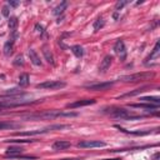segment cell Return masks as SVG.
I'll list each match as a JSON object with an SVG mask.
<instances>
[{
    "label": "cell",
    "instance_id": "14",
    "mask_svg": "<svg viewBox=\"0 0 160 160\" xmlns=\"http://www.w3.org/2000/svg\"><path fill=\"white\" fill-rule=\"evenodd\" d=\"M146 89H148V86H141V88H138V89H135L134 91H129V93H125V94H123V95H120V99H124V98H130V96L139 95V94H141V93L146 91Z\"/></svg>",
    "mask_w": 160,
    "mask_h": 160
},
{
    "label": "cell",
    "instance_id": "24",
    "mask_svg": "<svg viewBox=\"0 0 160 160\" xmlns=\"http://www.w3.org/2000/svg\"><path fill=\"white\" fill-rule=\"evenodd\" d=\"M18 24H19V20H18L16 16H13V18L9 19V28H10L11 31H15L16 30Z\"/></svg>",
    "mask_w": 160,
    "mask_h": 160
},
{
    "label": "cell",
    "instance_id": "9",
    "mask_svg": "<svg viewBox=\"0 0 160 160\" xmlns=\"http://www.w3.org/2000/svg\"><path fill=\"white\" fill-rule=\"evenodd\" d=\"M131 108H139V109H145L146 111H158L159 105L150 104V103H139V104H130Z\"/></svg>",
    "mask_w": 160,
    "mask_h": 160
},
{
    "label": "cell",
    "instance_id": "20",
    "mask_svg": "<svg viewBox=\"0 0 160 160\" xmlns=\"http://www.w3.org/2000/svg\"><path fill=\"white\" fill-rule=\"evenodd\" d=\"M140 100H143L144 103H150V104H155V105L160 104V98H158V96H143V98H140Z\"/></svg>",
    "mask_w": 160,
    "mask_h": 160
},
{
    "label": "cell",
    "instance_id": "31",
    "mask_svg": "<svg viewBox=\"0 0 160 160\" xmlns=\"http://www.w3.org/2000/svg\"><path fill=\"white\" fill-rule=\"evenodd\" d=\"M61 160H83L82 158H69V159H61Z\"/></svg>",
    "mask_w": 160,
    "mask_h": 160
},
{
    "label": "cell",
    "instance_id": "27",
    "mask_svg": "<svg viewBox=\"0 0 160 160\" xmlns=\"http://www.w3.org/2000/svg\"><path fill=\"white\" fill-rule=\"evenodd\" d=\"M35 29H36V31H38V33H40L42 35H44V34H45L44 28H43V26L40 25V24H36V25H35Z\"/></svg>",
    "mask_w": 160,
    "mask_h": 160
},
{
    "label": "cell",
    "instance_id": "33",
    "mask_svg": "<svg viewBox=\"0 0 160 160\" xmlns=\"http://www.w3.org/2000/svg\"><path fill=\"white\" fill-rule=\"evenodd\" d=\"M105 160H122L120 158H115V159H105Z\"/></svg>",
    "mask_w": 160,
    "mask_h": 160
},
{
    "label": "cell",
    "instance_id": "17",
    "mask_svg": "<svg viewBox=\"0 0 160 160\" xmlns=\"http://www.w3.org/2000/svg\"><path fill=\"white\" fill-rule=\"evenodd\" d=\"M24 151V149L21 146H10V148L6 149V155H20Z\"/></svg>",
    "mask_w": 160,
    "mask_h": 160
},
{
    "label": "cell",
    "instance_id": "18",
    "mask_svg": "<svg viewBox=\"0 0 160 160\" xmlns=\"http://www.w3.org/2000/svg\"><path fill=\"white\" fill-rule=\"evenodd\" d=\"M43 54H44L45 60H46L49 64H51V65H54V64H55V61H54V56H53L51 51H50L48 48H44V49H43Z\"/></svg>",
    "mask_w": 160,
    "mask_h": 160
},
{
    "label": "cell",
    "instance_id": "3",
    "mask_svg": "<svg viewBox=\"0 0 160 160\" xmlns=\"http://www.w3.org/2000/svg\"><path fill=\"white\" fill-rule=\"evenodd\" d=\"M105 113H109L114 118L124 119V120H134V119H141V118H144V115H134L130 110H125L123 108H111L110 111H105Z\"/></svg>",
    "mask_w": 160,
    "mask_h": 160
},
{
    "label": "cell",
    "instance_id": "19",
    "mask_svg": "<svg viewBox=\"0 0 160 160\" xmlns=\"http://www.w3.org/2000/svg\"><path fill=\"white\" fill-rule=\"evenodd\" d=\"M71 51H73V54H74L76 58H83V55H84V49L80 46V45H74V46H71Z\"/></svg>",
    "mask_w": 160,
    "mask_h": 160
},
{
    "label": "cell",
    "instance_id": "16",
    "mask_svg": "<svg viewBox=\"0 0 160 160\" xmlns=\"http://www.w3.org/2000/svg\"><path fill=\"white\" fill-rule=\"evenodd\" d=\"M3 50H4V54L6 56H10L13 54V51H14V42H13V40L6 42L5 45H4V48H3Z\"/></svg>",
    "mask_w": 160,
    "mask_h": 160
},
{
    "label": "cell",
    "instance_id": "2",
    "mask_svg": "<svg viewBox=\"0 0 160 160\" xmlns=\"http://www.w3.org/2000/svg\"><path fill=\"white\" fill-rule=\"evenodd\" d=\"M153 76H154L153 71H144V73H136V74H131V75H123V76H120L118 80L124 82V83H136V82L149 80Z\"/></svg>",
    "mask_w": 160,
    "mask_h": 160
},
{
    "label": "cell",
    "instance_id": "34",
    "mask_svg": "<svg viewBox=\"0 0 160 160\" xmlns=\"http://www.w3.org/2000/svg\"><path fill=\"white\" fill-rule=\"evenodd\" d=\"M3 113V108H0V114H2Z\"/></svg>",
    "mask_w": 160,
    "mask_h": 160
},
{
    "label": "cell",
    "instance_id": "25",
    "mask_svg": "<svg viewBox=\"0 0 160 160\" xmlns=\"http://www.w3.org/2000/svg\"><path fill=\"white\" fill-rule=\"evenodd\" d=\"M8 143H16V144H23V143H34L35 140L33 139H11V140H6Z\"/></svg>",
    "mask_w": 160,
    "mask_h": 160
},
{
    "label": "cell",
    "instance_id": "26",
    "mask_svg": "<svg viewBox=\"0 0 160 160\" xmlns=\"http://www.w3.org/2000/svg\"><path fill=\"white\" fill-rule=\"evenodd\" d=\"M128 4H129L128 0H124V2H118V3H116V5H115V13L120 11V10H122L125 5H128Z\"/></svg>",
    "mask_w": 160,
    "mask_h": 160
},
{
    "label": "cell",
    "instance_id": "12",
    "mask_svg": "<svg viewBox=\"0 0 160 160\" xmlns=\"http://www.w3.org/2000/svg\"><path fill=\"white\" fill-rule=\"evenodd\" d=\"M28 54H29L30 61H31L34 65H36V66H42V60H40V56L36 54V51H35L34 49H29Z\"/></svg>",
    "mask_w": 160,
    "mask_h": 160
},
{
    "label": "cell",
    "instance_id": "4",
    "mask_svg": "<svg viewBox=\"0 0 160 160\" xmlns=\"http://www.w3.org/2000/svg\"><path fill=\"white\" fill-rule=\"evenodd\" d=\"M66 86V83L60 82V80H48V82L40 83L36 85L38 89H48V90H58Z\"/></svg>",
    "mask_w": 160,
    "mask_h": 160
},
{
    "label": "cell",
    "instance_id": "15",
    "mask_svg": "<svg viewBox=\"0 0 160 160\" xmlns=\"http://www.w3.org/2000/svg\"><path fill=\"white\" fill-rule=\"evenodd\" d=\"M20 128V124L13 123V122H0V130H6V129H16Z\"/></svg>",
    "mask_w": 160,
    "mask_h": 160
},
{
    "label": "cell",
    "instance_id": "6",
    "mask_svg": "<svg viewBox=\"0 0 160 160\" xmlns=\"http://www.w3.org/2000/svg\"><path fill=\"white\" fill-rule=\"evenodd\" d=\"M106 144L100 140H85L78 143V148H103Z\"/></svg>",
    "mask_w": 160,
    "mask_h": 160
},
{
    "label": "cell",
    "instance_id": "22",
    "mask_svg": "<svg viewBox=\"0 0 160 160\" xmlns=\"http://www.w3.org/2000/svg\"><path fill=\"white\" fill-rule=\"evenodd\" d=\"M29 83H30V79H29L28 74H21L19 76V85L20 86H26V85H29Z\"/></svg>",
    "mask_w": 160,
    "mask_h": 160
},
{
    "label": "cell",
    "instance_id": "1",
    "mask_svg": "<svg viewBox=\"0 0 160 160\" xmlns=\"http://www.w3.org/2000/svg\"><path fill=\"white\" fill-rule=\"evenodd\" d=\"M76 113H61V111H56V110H48L44 113H36V114H31L25 116L29 120H39V119H55L58 116H76Z\"/></svg>",
    "mask_w": 160,
    "mask_h": 160
},
{
    "label": "cell",
    "instance_id": "21",
    "mask_svg": "<svg viewBox=\"0 0 160 160\" xmlns=\"http://www.w3.org/2000/svg\"><path fill=\"white\" fill-rule=\"evenodd\" d=\"M66 6H68V3L66 2H63L61 4H59L54 10H53V13H54V15H60L64 13V10L66 9Z\"/></svg>",
    "mask_w": 160,
    "mask_h": 160
},
{
    "label": "cell",
    "instance_id": "23",
    "mask_svg": "<svg viewBox=\"0 0 160 160\" xmlns=\"http://www.w3.org/2000/svg\"><path fill=\"white\" fill-rule=\"evenodd\" d=\"M104 25H105V20H104L103 18H98V19L94 21V24H93V28H94L95 31H98V30H100L101 28H104Z\"/></svg>",
    "mask_w": 160,
    "mask_h": 160
},
{
    "label": "cell",
    "instance_id": "10",
    "mask_svg": "<svg viewBox=\"0 0 160 160\" xmlns=\"http://www.w3.org/2000/svg\"><path fill=\"white\" fill-rule=\"evenodd\" d=\"M111 63H113V56H111V55H106V56L101 60V63H100L99 71H100V73H105L106 70H108V69L110 68Z\"/></svg>",
    "mask_w": 160,
    "mask_h": 160
},
{
    "label": "cell",
    "instance_id": "8",
    "mask_svg": "<svg viewBox=\"0 0 160 160\" xmlns=\"http://www.w3.org/2000/svg\"><path fill=\"white\" fill-rule=\"evenodd\" d=\"M91 104H95L94 99H84V100H78V101L70 103V104L66 105V108L68 109H76V108H80V106H86V105H91Z\"/></svg>",
    "mask_w": 160,
    "mask_h": 160
},
{
    "label": "cell",
    "instance_id": "28",
    "mask_svg": "<svg viewBox=\"0 0 160 160\" xmlns=\"http://www.w3.org/2000/svg\"><path fill=\"white\" fill-rule=\"evenodd\" d=\"M14 65H24V59H23V56H21V55H20V56H18V58L15 59Z\"/></svg>",
    "mask_w": 160,
    "mask_h": 160
},
{
    "label": "cell",
    "instance_id": "5",
    "mask_svg": "<svg viewBox=\"0 0 160 160\" xmlns=\"http://www.w3.org/2000/svg\"><path fill=\"white\" fill-rule=\"evenodd\" d=\"M114 51H115V54L119 55L120 60L124 61V60L126 59V48H125V44H124V42H123L122 39L118 40V42L115 43V45H114Z\"/></svg>",
    "mask_w": 160,
    "mask_h": 160
},
{
    "label": "cell",
    "instance_id": "30",
    "mask_svg": "<svg viewBox=\"0 0 160 160\" xmlns=\"http://www.w3.org/2000/svg\"><path fill=\"white\" fill-rule=\"evenodd\" d=\"M9 5H10V6H14V8H16V6L19 5V3H18V2H9Z\"/></svg>",
    "mask_w": 160,
    "mask_h": 160
},
{
    "label": "cell",
    "instance_id": "29",
    "mask_svg": "<svg viewBox=\"0 0 160 160\" xmlns=\"http://www.w3.org/2000/svg\"><path fill=\"white\" fill-rule=\"evenodd\" d=\"M3 15H4L5 18L9 16V8H8V6H4V8H3Z\"/></svg>",
    "mask_w": 160,
    "mask_h": 160
},
{
    "label": "cell",
    "instance_id": "13",
    "mask_svg": "<svg viewBox=\"0 0 160 160\" xmlns=\"http://www.w3.org/2000/svg\"><path fill=\"white\" fill-rule=\"evenodd\" d=\"M159 46H160V44H159V42H156V44H155V46H154V49H153V51L150 53V55L145 59V61H144V64L145 65H149V63L154 59V58H158V55H159V53H160V50H159Z\"/></svg>",
    "mask_w": 160,
    "mask_h": 160
},
{
    "label": "cell",
    "instance_id": "11",
    "mask_svg": "<svg viewBox=\"0 0 160 160\" xmlns=\"http://www.w3.org/2000/svg\"><path fill=\"white\" fill-rule=\"evenodd\" d=\"M70 146H71V144L69 141L58 140V141H55L54 144H53V149H54V150H65V149L70 148Z\"/></svg>",
    "mask_w": 160,
    "mask_h": 160
},
{
    "label": "cell",
    "instance_id": "32",
    "mask_svg": "<svg viewBox=\"0 0 160 160\" xmlns=\"http://www.w3.org/2000/svg\"><path fill=\"white\" fill-rule=\"evenodd\" d=\"M159 156H160V154H159V153H156V154L153 156V159H154V160H158V159H159Z\"/></svg>",
    "mask_w": 160,
    "mask_h": 160
},
{
    "label": "cell",
    "instance_id": "7",
    "mask_svg": "<svg viewBox=\"0 0 160 160\" xmlns=\"http://www.w3.org/2000/svg\"><path fill=\"white\" fill-rule=\"evenodd\" d=\"M114 85V83H96V84H90L85 85V89L91 90V91H103V90H108Z\"/></svg>",
    "mask_w": 160,
    "mask_h": 160
}]
</instances>
